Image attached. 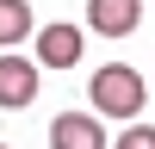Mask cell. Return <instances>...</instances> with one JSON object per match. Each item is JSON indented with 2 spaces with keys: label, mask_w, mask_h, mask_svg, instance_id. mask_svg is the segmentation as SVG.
Returning <instances> with one entry per match:
<instances>
[{
  "label": "cell",
  "mask_w": 155,
  "mask_h": 149,
  "mask_svg": "<svg viewBox=\"0 0 155 149\" xmlns=\"http://www.w3.org/2000/svg\"><path fill=\"white\" fill-rule=\"evenodd\" d=\"M0 149H6V143H0Z\"/></svg>",
  "instance_id": "8"
},
{
  "label": "cell",
  "mask_w": 155,
  "mask_h": 149,
  "mask_svg": "<svg viewBox=\"0 0 155 149\" xmlns=\"http://www.w3.org/2000/svg\"><path fill=\"white\" fill-rule=\"evenodd\" d=\"M87 99H93L106 118H137L143 99H149V81L130 62H106V68H93V81H87Z\"/></svg>",
  "instance_id": "1"
},
{
  "label": "cell",
  "mask_w": 155,
  "mask_h": 149,
  "mask_svg": "<svg viewBox=\"0 0 155 149\" xmlns=\"http://www.w3.org/2000/svg\"><path fill=\"white\" fill-rule=\"evenodd\" d=\"M50 149H106V124H93L87 112H56Z\"/></svg>",
  "instance_id": "5"
},
{
  "label": "cell",
  "mask_w": 155,
  "mask_h": 149,
  "mask_svg": "<svg viewBox=\"0 0 155 149\" xmlns=\"http://www.w3.org/2000/svg\"><path fill=\"white\" fill-rule=\"evenodd\" d=\"M87 25L99 37H130L143 25V0H87Z\"/></svg>",
  "instance_id": "4"
},
{
  "label": "cell",
  "mask_w": 155,
  "mask_h": 149,
  "mask_svg": "<svg viewBox=\"0 0 155 149\" xmlns=\"http://www.w3.org/2000/svg\"><path fill=\"white\" fill-rule=\"evenodd\" d=\"M37 25H31V6L25 0H0V50H12L19 37H31Z\"/></svg>",
  "instance_id": "6"
},
{
  "label": "cell",
  "mask_w": 155,
  "mask_h": 149,
  "mask_svg": "<svg viewBox=\"0 0 155 149\" xmlns=\"http://www.w3.org/2000/svg\"><path fill=\"white\" fill-rule=\"evenodd\" d=\"M112 149H155V124H124V137Z\"/></svg>",
  "instance_id": "7"
},
{
  "label": "cell",
  "mask_w": 155,
  "mask_h": 149,
  "mask_svg": "<svg viewBox=\"0 0 155 149\" xmlns=\"http://www.w3.org/2000/svg\"><path fill=\"white\" fill-rule=\"evenodd\" d=\"M37 62L44 68H74L81 62V25H37Z\"/></svg>",
  "instance_id": "3"
},
{
  "label": "cell",
  "mask_w": 155,
  "mask_h": 149,
  "mask_svg": "<svg viewBox=\"0 0 155 149\" xmlns=\"http://www.w3.org/2000/svg\"><path fill=\"white\" fill-rule=\"evenodd\" d=\"M44 62H25V56H12V50H0V112H19V106H31L37 99V81H44Z\"/></svg>",
  "instance_id": "2"
}]
</instances>
